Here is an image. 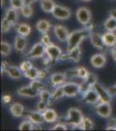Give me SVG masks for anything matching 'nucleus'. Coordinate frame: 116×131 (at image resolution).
Wrapping results in <instances>:
<instances>
[{"label":"nucleus","mask_w":116,"mask_h":131,"mask_svg":"<svg viewBox=\"0 0 116 131\" xmlns=\"http://www.w3.org/2000/svg\"><path fill=\"white\" fill-rule=\"evenodd\" d=\"M21 12H22L23 16L24 18H30L33 15V9L30 6V5H24L21 9Z\"/></svg>","instance_id":"473e14b6"},{"label":"nucleus","mask_w":116,"mask_h":131,"mask_svg":"<svg viewBox=\"0 0 116 131\" xmlns=\"http://www.w3.org/2000/svg\"><path fill=\"white\" fill-rule=\"evenodd\" d=\"M94 88L95 89L99 97H100V101H102V102H108V103L111 102L112 95L110 93H109L108 89L104 88L102 85H100V84H98V83H96L95 85L94 86Z\"/></svg>","instance_id":"1a4fd4ad"},{"label":"nucleus","mask_w":116,"mask_h":131,"mask_svg":"<svg viewBox=\"0 0 116 131\" xmlns=\"http://www.w3.org/2000/svg\"><path fill=\"white\" fill-rule=\"evenodd\" d=\"M114 130H116V127H115V128H114Z\"/></svg>","instance_id":"864d4df0"},{"label":"nucleus","mask_w":116,"mask_h":131,"mask_svg":"<svg viewBox=\"0 0 116 131\" xmlns=\"http://www.w3.org/2000/svg\"><path fill=\"white\" fill-rule=\"evenodd\" d=\"M11 52V46L8 42L2 41L1 42V54L3 56H8Z\"/></svg>","instance_id":"7c9ffc66"},{"label":"nucleus","mask_w":116,"mask_h":131,"mask_svg":"<svg viewBox=\"0 0 116 131\" xmlns=\"http://www.w3.org/2000/svg\"><path fill=\"white\" fill-rule=\"evenodd\" d=\"M18 94L20 96H24V97L35 98V97H37V95H39V93L37 92L30 85H29V86H22V88H18Z\"/></svg>","instance_id":"ddd939ff"},{"label":"nucleus","mask_w":116,"mask_h":131,"mask_svg":"<svg viewBox=\"0 0 116 131\" xmlns=\"http://www.w3.org/2000/svg\"><path fill=\"white\" fill-rule=\"evenodd\" d=\"M88 73H89V72L88 71V69L83 67H78V68H76L77 77L81 78V79H85V78L88 76Z\"/></svg>","instance_id":"58836bf2"},{"label":"nucleus","mask_w":116,"mask_h":131,"mask_svg":"<svg viewBox=\"0 0 116 131\" xmlns=\"http://www.w3.org/2000/svg\"><path fill=\"white\" fill-rule=\"evenodd\" d=\"M62 88L65 93V96L67 97H74L80 93V84L75 83V82L63 84Z\"/></svg>","instance_id":"9d476101"},{"label":"nucleus","mask_w":116,"mask_h":131,"mask_svg":"<svg viewBox=\"0 0 116 131\" xmlns=\"http://www.w3.org/2000/svg\"><path fill=\"white\" fill-rule=\"evenodd\" d=\"M83 100L86 103L90 105H94L99 102L100 97H99L95 89L94 88V86L92 88H90L85 94H83Z\"/></svg>","instance_id":"9b49d317"},{"label":"nucleus","mask_w":116,"mask_h":131,"mask_svg":"<svg viewBox=\"0 0 116 131\" xmlns=\"http://www.w3.org/2000/svg\"><path fill=\"white\" fill-rule=\"evenodd\" d=\"M52 15L59 20H67L70 18L71 12L69 8L64 7L62 5H56L51 12Z\"/></svg>","instance_id":"39448f33"},{"label":"nucleus","mask_w":116,"mask_h":131,"mask_svg":"<svg viewBox=\"0 0 116 131\" xmlns=\"http://www.w3.org/2000/svg\"><path fill=\"white\" fill-rule=\"evenodd\" d=\"M104 27L107 31H116V18L113 17H109L104 22Z\"/></svg>","instance_id":"bb28decb"},{"label":"nucleus","mask_w":116,"mask_h":131,"mask_svg":"<svg viewBox=\"0 0 116 131\" xmlns=\"http://www.w3.org/2000/svg\"><path fill=\"white\" fill-rule=\"evenodd\" d=\"M41 42L45 46H48V45L51 44L50 43V39H49V37H48V35L47 34V32L43 33V35H42V37H41Z\"/></svg>","instance_id":"37998d69"},{"label":"nucleus","mask_w":116,"mask_h":131,"mask_svg":"<svg viewBox=\"0 0 116 131\" xmlns=\"http://www.w3.org/2000/svg\"><path fill=\"white\" fill-rule=\"evenodd\" d=\"M12 26H13L12 24L6 18H4L3 19H2V23H1L2 32L5 33V32H7V31H9Z\"/></svg>","instance_id":"c9c22d12"},{"label":"nucleus","mask_w":116,"mask_h":131,"mask_svg":"<svg viewBox=\"0 0 116 131\" xmlns=\"http://www.w3.org/2000/svg\"><path fill=\"white\" fill-rule=\"evenodd\" d=\"M40 5H41L42 10L46 13H50L53 12L55 6L56 5L55 4L53 0H41L40 2Z\"/></svg>","instance_id":"5701e85b"},{"label":"nucleus","mask_w":116,"mask_h":131,"mask_svg":"<svg viewBox=\"0 0 116 131\" xmlns=\"http://www.w3.org/2000/svg\"><path fill=\"white\" fill-rule=\"evenodd\" d=\"M102 39L105 46L107 47H113L116 45V34L113 31H107L102 34Z\"/></svg>","instance_id":"dca6fc26"},{"label":"nucleus","mask_w":116,"mask_h":131,"mask_svg":"<svg viewBox=\"0 0 116 131\" xmlns=\"http://www.w3.org/2000/svg\"><path fill=\"white\" fill-rule=\"evenodd\" d=\"M29 85H30L36 91H37V92H38V93L41 92L42 90L45 89V85H44L43 82H41L39 80H37V79L34 80V81H31Z\"/></svg>","instance_id":"2f4dec72"},{"label":"nucleus","mask_w":116,"mask_h":131,"mask_svg":"<svg viewBox=\"0 0 116 131\" xmlns=\"http://www.w3.org/2000/svg\"><path fill=\"white\" fill-rule=\"evenodd\" d=\"M68 55L69 60H71L74 62H78L80 60V58H81V51L80 46H77V47L74 48V49L68 52Z\"/></svg>","instance_id":"393cba45"},{"label":"nucleus","mask_w":116,"mask_h":131,"mask_svg":"<svg viewBox=\"0 0 116 131\" xmlns=\"http://www.w3.org/2000/svg\"><path fill=\"white\" fill-rule=\"evenodd\" d=\"M39 97L41 100H43L44 101H46V102H49L50 101H51V97H52V94L49 92V91L48 90H42L41 92L39 93Z\"/></svg>","instance_id":"72a5a7b5"},{"label":"nucleus","mask_w":116,"mask_h":131,"mask_svg":"<svg viewBox=\"0 0 116 131\" xmlns=\"http://www.w3.org/2000/svg\"><path fill=\"white\" fill-rule=\"evenodd\" d=\"M27 116H28L29 120H30V121L34 124H36V125H40V124L43 123V122H45L44 117L43 115V113H42V112H39L38 110L29 112Z\"/></svg>","instance_id":"f3484780"},{"label":"nucleus","mask_w":116,"mask_h":131,"mask_svg":"<svg viewBox=\"0 0 116 131\" xmlns=\"http://www.w3.org/2000/svg\"><path fill=\"white\" fill-rule=\"evenodd\" d=\"M114 86V88H115V90H116V84H115V85H114V86Z\"/></svg>","instance_id":"603ef678"},{"label":"nucleus","mask_w":116,"mask_h":131,"mask_svg":"<svg viewBox=\"0 0 116 131\" xmlns=\"http://www.w3.org/2000/svg\"><path fill=\"white\" fill-rule=\"evenodd\" d=\"M47 103L48 102H46V101H44L43 100L39 101L38 102H37V109L39 112H42V113H43V112H44L46 109L48 108V107H47Z\"/></svg>","instance_id":"a19ab883"},{"label":"nucleus","mask_w":116,"mask_h":131,"mask_svg":"<svg viewBox=\"0 0 116 131\" xmlns=\"http://www.w3.org/2000/svg\"><path fill=\"white\" fill-rule=\"evenodd\" d=\"M91 29L86 28V29H80V30L74 31L71 33H69V39L67 40V51L69 52L74 48L80 46L86 38L90 36V31Z\"/></svg>","instance_id":"f257e3e1"},{"label":"nucleus","mask_w":116,"mask_h":131,"mask_svg":"<svg viewBox=\"0 0 116 131\" xmlns=\"http://www.w3.org/2000/svg\"><path fill=\"white\" fill-rule=\"evenodd\" d=\"M10 111L14 117L19 118L23 115V114H24V107L21 103L16 102V103H13V104L10 107Z\"/></svg>","instance_id":"412c9836"},{"label":"nucleus","mask_w":116,"mask_h":131,"mask_svg":"<svg viewBox=\"0 0 116 131\" xmlns=\"http://www.w3.org/2000/svg\"><path fill=\"white\" fill-rule=\"evenodd\" d=\"M54 32L55 35L61 42H65L68 40L69 32L68 29L66 27H64L63 25H56L54 26Z\"/></svg>","instance_id":"f8f14e48"},{"label":"nucleus","mask_w":116,"mask_h":131,"mask_svg":"<svg viewBox=\"0 0 116 131\" xmlns=\"http://www.w3.org/2000/svg\"><path fill=\"white\" fill-rule=\"evenodd\" d=\"M39 70L35 67H32L30 69H29L28 71L26 72L25 73H24V75L27 79L30 80V81H34V80L38 79V76H39Z\"/></svg>","instance_id":"cd10ccee"},{"label":"nucleus","mask_w":116,"mask_h":131,"mask_svg":"<svg viewBox=\"0 0 116 131\" xmlns=\"http://www.w3.org/2000/svg\"><path fill=\"white\" fill-rule=\"evenodd\" d=\"M108 91H109V93L111 94V95L113 96V95H115L116 94V90H115V88L114 86H112V88H108Z\"/></svg>","instance_id":"49530a36"},{"label":"nucleus","mask_w":116,"mask_h":131,"mask_svg":"<svg viewBox=\"0 0 116 131\" xmlns=\"http://www.w3.org/2000/svg\"><path fill=\"white\" fill-rule=\"evenodd\" d=\"M2 71L6 72V73L8 74L9 77L14 80H18L21 79L24 73H22V71L20 70L19 67H14V66H10L6 61H3L2 62Z\"/></svg>","instance_id":"7ed1b4c3"},{"label":"nucleus","mask_w":116,"mask_h":131,"mask_svg":"<svg viewBox=\"0 0 116 131\" xmlns=\"http://www.w3.org/2000/svg\"><path fill=\"white\" fill-rule=\"evenodd\" d=\"M91 12L86 7H80L76 10V18L81 25H87L91 20Z\"/></svg>","instance_id":"423d86ee"},{"label":"nucleus","mask_w":116,"mask_h":131,"mask_svg":"<svg viewBox=\"0 0 116 131\" xmlns=\"http://www.w3.org/2000/svg\"><path fill=\"white\" fill-rule=\"evenodd\" d=\"M5 18H7L12 24V25H16L18 24V10L15 9L13 7H10V9H8L5 12Z\"/></svg>","instance_id":"6ab92c4d"},{"label":"nucleus","mask_w":116,"mask_h":131,"mask_svg":"<svg viewBox=\"0 0 116 131\" xmlns=\"http://www.w3.org/2000/svg\"><path fill=\"white\" fill-rule=\"evenodd\" d=\"M46 54L50 60H57L62 54V49L55 44H50L46 46Z\"/></svg>","instance_id":"6e6552de"},{"label":"nucleus","mask_w":116,"mask_h":131,"mask_svg":"<svg viewBox=\"0 0 116 131\" xmlns=\"http://www.w3.org/2000/svg\"><path fill=\"white\" fill-rule=\"evenodd\" d=\"M36 27H37V29L40 31V32L45 33V32H48V30L50 29V27H51V24H50V22L48 20L41 19L37 23Z\"/></svg>","instance_id":"b1692460"},{"label":"nucleus","mask_w":116,"mask_h":131,"mask_svg":"<svg viewBox=\"0 0 116 131\" xmlns=\"http://www.w3.org/2000/svg\"><path fill=\"white\" fill-rule=\"evenodd\" d=\"M109 15L111 17H113V18H116V9H113V10H111L109 12Z\"/></svg>","instance_id":"de8ad7c7"},{"label":"nucleus","mask_w":116,"mask_h":131,"mask_svg":"<svg viewBox=\"0 0 116 131\" xmlns=\"http://www.w3.org/2000/svg\"><path fill=\"white\" fill-rule=\"evenodd\" d=\"M91 64L95 68H102L105 66L107 62V59L105 55L102 53H97L92 56L91 58Z\"/></svg>","instance_id":"2eb2a0df"},{"label":"nucleus","mask_w":116,"mask_h":131,"mask_svg":"<svg viewBox=\"0 0 116 131\" xmlns=\"http://www.w3.org/2000/svg\"><path fill=\"white\" fill-rule=\"evenodd\" d=\"M82 1H84V2H89V1H91V0H82Z\"/></svg>","instance_id":"3c124183"},{"label":"nucleus","mask_w":116,"mask_h":131,"mask_svg":"<svg viewBox=\"0 0 116 131\" xmlns=\"http://www.w3.org/2000/svg\"><path fill=\"white\" fill-rule=\"evenodd\" d=\"M27 46V39L25 36H22L18 34L15 38V41H14V47L16 51L18 52H23Z\"/></svg>","instance_id":"a211bd4d"},{"label":"nucleus","mask_w":116,"mask_h":131,"mask_svg":"<svg viewBox=\"0 0 116 131\" xmlns=\"http://www.w3.org/2000/svg\"><path fill=\"white\" fill-rule=\"evenodd\" d=\"M112 55H113V58L114 59V60L116 61V48L112 50Z\"/></svg>","instance_id":"8fccbe9b"},{"label":"nucleus","mask_w":116,"mask_h":131,"mask_svg":"<svg viewBox=\"0 0 116 131\" xmlns=\"http://www.w3.org/2000/svg\"><path fill=\"white\" fill-rule=\"evenodd\" d=\"M46 53V46L42 42L35 44L31 49L27 53V58L29 59H37L42 58Z\"/></svg>","instance_id":"20e7f679"},{"label":"nucleus","mask_w":116,"mask_h":131,"mask_svg":"<svg viewBox=\"0 0 116 131\" xmlns=\"http://www.w3.org/2000/svg\"><path fill=\"white\" fill-rule=\"evenodd\" d=\"M10 4L11 7H13L16 10L22 9L23 6L25 5L24 0H10Z\"/></svg>","instance_id":"ea45409f"},{"label":"nucleus","mask_w":116,"mask_h":131,"mask_svg":"<svg viewBox=\"0 0 116 131\" xmlns=\"http://www.w3.org/2000/svg\"><path fill=\"white\" fill-rule=\"evenodd\" d=\"M64 95H65V93H64V90H63L62 86H58V88H56L54 92L52 93L51 101H56L59 100V99H62Z\"/></svg>","instance_id":"c85d7f7f"},{"label":"nucleus","mask_w":116,"mask_h":131,"mask_svg":"<svg viewBox=\"0 0 116 131\" xmlns=\"http://www.w3.org/2000/svg\"><path fill=\"white\" fill-rule=\"evenodd\" d=\"M84 116L81 111L75 107H71L68 110L66 116V122L69 125L73 127H80L81 125Z\"/></svg>","instance_id":"f03ea898"},{"label":"nucleus","mask_w":116,"mask_h":131,"mask_svg":"<svg viewBox=\"0 0 116 131\" xmlns=\"http://www.w3.org/2000/svg\"><path fill=\"white\" fill-rule=\"evenodd\" d=\"M32 67H33V65H32V63H31L30 61L25 60V61H23V62L20 64L19 68H20V70L22 71L23 73H25L27 71L29 70V69H30Z\"/></svg>","instance_id":"4c0bfd02"},{"label":"nucleus","mask_w":116,"mask_h":131,"mask_svg":"<svg viewBox=\"0 0 116 131\" xmlns=\"http://www.w3.org/2000/svg\"><path fill=\"white\" fill-rule=\"evenodd\" d=\"M90 41H91L92 45L94 46V47L98 48V49H104L105 48V44L104 41H103L102 39V35H101L100 33L98 32H91L90 33Z\"/></svg>","instance_id":"4468645a"},{"label":"nucleus","mask_w":116,"mask_h":131,"mask_svg":"<svg viewBox=\"0 0 116 131\" xmlns=\"http://www.w3.org/2000/svg\"><path fill=\"white\" fill-rule=\"evenodd\" d=\"M93 86H91L88 83H87L86 81L82 82V83L80 84V93H82V94H85L86 92H88L90 88H92Z\"/></svg>","instance_id":"79ce46f5"},{"label":"nucleus","mask_w":116,"mask_h":131,"mask_svg":"<svg viewBox=\"0 0 116 131\" xmlns=\"http://www.w3.org/2000/svg\"><path fill=\"white\" fill-rule=\"evenodd\" d=\"M16 32L19 35L27 37L31 32V26L28 24H24V23L19 24L18 25V27H16Z\"/></svg>","instance_id":"a878e982"},{"label":"nucleus","mask_w":116,"mask_h":131,"mask_svg":"<svg viewBox=\"0 0 116 131\" xmlns=\"http://www.w3.org/2000/svg\"><path fill=\"white\" fill-rule=\"evenodd\" d=\"M43 115L46 122H55L57 120V114L52 108H47L43 112Z\"/></svg>","instance_id":"4be33fe9"},{"label":"nucleus","mask_w":116,"mask_h":131,"mask_svg":"<svg viewBox=\"0 0 116 131\" xmlns=\"http://www.w3.org/2000/svg\"><path fill=\"white\" fill-rule=\"evenodd\" d=\"M81 127V129L83 130H92L94 128V122H92L91 119L88 117H84L83 121H82Z\"/></svg>","instance_id":"c756f323"},{"label":"nucleus","mask_w":116,"mask_h":131,"mask_svg":"<svg viewBox=\"0 0 116 131\" xmlns=\"http://www.w3.org/2000/svg\"><path fill=\"white\" fill-rule=\"evenodd\" d=\"M96 113L102 118H108L112 115V107L110 103L101 101L96 106Z\"/></svg>","instance_id":"0eeeda50"},{"label":"nucleus","mask_w":116,"mask_h":131,"mask_svg":"<svg viewBox=\"0 0 116 131\" xmlns=\"http://www.w3.org/2000/svg\"><path fill=\"white\" fill-rule=\"evenodd\" d=\"M52 130H67V126L63 123H58L52 128Z\"/></svg>","instance_id":"c03bdc74"},{"label":"nucleus","mask_w":116,"mask_h":131,"mask_svg":"<svg viewBox=\"0 0 116 131\" xmlns=\"http://www.w3.org/2000/svg\"><path fill=\"white\" fill-rule=\"evenodd\" d=\"M66 78H67L66 73H56L50 76V82H51V84L53 86L62 85V84L64 83Z\"/></svg>","instance_id":"aec40b11"},{"label":"nucleus","mask_w":116,"mask_h":131,"mask_svg":"<svg viewBox=\"0 0 116 131\" xmlns=\"http://www.w3.org/2000/svg\"><path fill=\"white\" fill-rule=\"evenodd\" d=\"M10 101H11V97L9 94H5V95H3V97H2V101L4 103H5V104L9 103Z\"/></svg>","instance_id":"a18cd8bd"},{"label":"nucleus","mask_w":116,"mask_h":131,"mask_svg":"<svg viewBox=\"0 0 116 131\" xmlns=\"http://www.w3.org/2000/svg\"><path fill=\"white\" fill-rule=\"evenodd\" d=\"M19 130H32L34 128V123L30 121H24L19 125Z\"/></svg>","instance_id":"f704fd0d"},{"label":"nucleus","mask_w":116,"mask_h":131,"mask_svg":"<svg viewBox=\"0 0 116 131\" xmlns=\"http://www.w3.org/2000/svg\"><path fill=\"white\" fill-rule=\"evenodd\" d=\"M85 81L91 86H94L97 83V76L94 73H88V76L85 78Z\"/></svg>","instance_id":"e433bc0d"},{"label":"nucleus","mask_w":116,"mask_h":131,"mask_svg":"<svg viewBox=\"0 0 116 131\" xmlns=\"http://www.w3.org/2000/svg\"><path fill=\"white\" fill-rule=\"evenodd\" d=\"M24 1L25 5H31V4L34 3V2L37 1V0H24Z\"/></svg>","instance_id":"09e8293b"}]
</instances>
